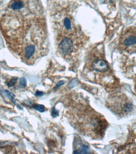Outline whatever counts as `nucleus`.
I'll use <instances>...</instances> for the list:
<instances>
[{
	"mask_svg": "<svg viewBox=\"0 0 136 154\" xmlns=\"http://www.w3.org/2000/svg\"><path fill=\"white\" fill-rule=\"evenodd\" d=\"M0 28L10 51L27 65L47 54V28L40 0H11L0 18Z\"/></svg>",
	"mask_w": 136,
	"mask_h": 154,
	"instance_id": "nucleus-1",
	"label": "nucleus"
},
{
	"mask_svg": "<svg viewBox=\"0 0 136 154\" xmlns=\"http://www.w3.org/2000/svg\"><path fill=\"white\" fill-rule=\"evenodd\" d=\"M76 6L69 0H53L50 5L57 52L67 61L74 60L88 41V37L76 23Z\"/></svg>",
	"mask_w": 136,
	"mask_h": 154,
	"instance_id": "nucleus-2",
	"label": "nucleus"
},
{
	"mask_svg": "<svg viewBox=\"0 0 136 154\" xmlns=\"http://www.w3.org/2000/svg\"><path fill=\"white\" fill-rule=\"evenodd\" d=\"M66 116L71 125L84 135L93 139L104 135L107 120L85 102L73 101L67 107Z\"/></svg>",
	"mask_w": 136,
	"mask_h": 154,
	"instance_id": "nucleus-3",
	"label": "nucleus"
},
{
	"mask_svg": "<svg viewBox=\"0 0 136 154\" xmlns=\"http://www.w3.org/2000/svg\"><path fill=\"white\" fill-rule=\"evenodd\" d=\"M84 72L90 82L103 86H110L115 82L112 70L101 52L92 53L86 63Z\"/></svg>",
	"mask_w": 136,
	"mask_h": 154,
	"instance_id": "nucleus-4",
	"label": "nucleus"
},
{
	"mask_svg": "<svg viewBox=\"0 0 136 154\" xmlns=\"http://www.w3.org/2000/svg\"><path fill=\"white\" fill-rule=\"evenodd\" d=\"M106 107L119 118L127 116L134 110L132 100L124 92L119 90H114L108 95Z\"/></svg>",
	"mask_w": 136,
	"mask_h": 154,
	"instance_id": "nucleus-5",
	"label": "nucleus"
},
{
	"mask_svg": "<svg viewBox=\"0 0 136 154\" xmlns=\"http://www.w3.org/2000/svg\"><path fill=\"white\" fill-rule=\"evenodd\" d=\"M118 49L123 53H136V27H130L122 34L119 38Z\"/></svg>",
	"mask_w": 136,
	"mask_h": 154,
	"instance_id": "nucleus-6",
	"label": "nucleus"
},
{
	"mask_svg": "<svg viewBox=\"0 0 136 154\" xmlns=\"http://www.w3.org/2000/svg\"><path fill=\"white\" fill-rule=\"evenodd\" d=\"M35 109L41 112H44L45 111V107L42 105H37L35 106Z\"/></svg>",
	"mask_w": 136,
	"mask_h": 154,
	"instance_id": "nucleus-7",
	"label": "nucleus"
},
{
	"mask_svg": "<svg viewBox=\"0 0 136 154\" xmlns=\"http://www.w3.org/2000/svg\"><path fill=\"white\" fill-rule=\"evenodd\" d=\"M24 83L25 85V81L24 80V79H22V80L20 81V85L21 87H23L24 86Z\"/></svg>",
	"mask_w": 136,
	"mask_h": 154,
	"instance_id": "nucleus-8",
	"label": "nucleus"
},
{
	"mask_svg": "<svg viewBox=\"0 0 136 154\" xmlns=\"http://www.w3.org/2000/svg\"><path fill=\"white\" fill-rule=\"evenodd\" d=\"M134 90H135V92L136 93V78L135 79V84H134Z\"/></svg>",
	"mask_w": 136,
	"mask_h": 154,
	"instance_id": "nucleus-9",
	"label": "nucleus"
}]
</instances>
